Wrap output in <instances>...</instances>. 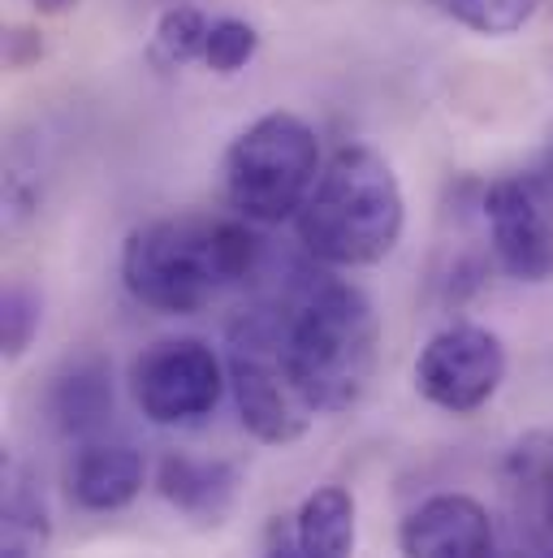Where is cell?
<instances>
[{
	"mask_svg": "<svg viewBox=\"0 0 553 558\" xmlns=\"http://www.w3.org/2000/svg\"><path fill=\"white\" fill-rule=\"evenodd\" d=\"M260 256L265 247L251 221L177 213L131 230L122 247V281L143 307L191 316L230 286L256 278Z\"/></svg>",
	"mask_w": 553,
	"mask_h": 558,
	"instance_id": "6da1fadb",
	"label": "cell"
},
{
	"mask_svg": "<svg viewBox=\"0 0 553 558\" xmlns=\"http://www.w3.org/2000/svg\"><path fill=\"white\" fill-rule=\"evenodd\" d=\"M276 303L285 320V360L307 403L324 416L359 408L381 360L372 299L355 281L307 269Z\"/></svg>",
	"mask_w": 553,
	"mask_h": 558,
	"instance_id": "7a4b0ae2",
	"label": "cell"
},
{
	"mask_svg": "<svg viewBox=\"0 0 553 558\" xmlns=\"http://www.w3.org/2000/svg\"><path fill=\"white\" fill-rule=\"evenodd\" d=\"M403 226H407L403 182L394 165L368 143L337 147L294 217L303 252L329 269L381 265L403 243Z\"/></svg>",
	"mask_w": 553,
	"mask_h": 558,
	"instance_id": "3957f363",
	"label": "cell"
},
{
	"mask_svg": "<svg viewBox=\"0 0 553 558\" xmlns=\"http://www.w3.org/2000/svg\"><path fill=\"white\" fill-rule=\"evenodd\" d=\"M225 368H230V395H234L238 420L256 441L290 446L311 428V420L320 416L290 373L285 320H281L276 299L273 303H251L230 320Z\"/></svg>",
	"mask_w": 553,
	"mask_h": 558,
	"instance_id": "277c9868",
	"label": "cell"
},
{
	"mask_svg": "<svg viewBox=\"0 0 553 558\" xmlns=\"http://www.w3.org/2000/svg\"><path fill=\"white\" fill-rule=\"evenodd\" d=\"M320 140L298 113L256 118L225 151V199L251 226H281L298 217L316 178Z\"/></svg>",
	"mask_w": 553,
	"mask_h": 558,
	"instance_id": "5b68a950",
	"label": "cell"
},
{
	"mask_svg": "<svg viewBox=\"0 0 553 558\" xmlns=\"http://www.w3.org/2000/svg\"><path fill=\"white\" fill-rule=\"evenodd\" d=\"M225 386L230 368L199 338H160L131 364V395L138 412L160 428L212 416Z\"/></svg>",
	"mask_w": 553,
	"mask_h": 558,
	"instance_id": "8992f818",
	"label": "cell"
},
{
	"mask_svg": "<svg viewBox=\"0 0 553 558\" xmlns=\"http://www.w3.org/2000/svg\"><path fill=\"white\" fill-rule=\"evenodd\" d=\"M506 381V347L484 325H450L432 333L415 360V390L450 416L480 412Z\"/></svg>",
	"mask_w": 553,
	"mask_h": 558,
	"instance_id": "52a82bcc",
	"label": "cell"
},
{
	"mask_svg": "<svg viewBox=\"0 0 553 558\" xmlns=\"http://www.w3.org/2000/svg\"><path fill=\"white\" fill-rule=\"evenodd\" d=\"M484 221L497 265L515 281L541 286L553 278V208L532 182V173H511L489 182Z\"/></svg>",
	"mask_w": 553,
	"mask_h": 558,
	"instance_id": "ba28073f",
	"label": "cell"
},
{
	"mask_svg": "<svg viewBox=\"0 0 553 558\" xmlns=\"http://www.w3.org/2000/svg\"><path fill=\"white\" fill-rule=\"evenodd\" d=\"M403 558H497V529L467 494H432L398 529Z\"/></svg>",
	"mask_w": 553,
	"mask_h": 558,
	"instance_id": "9c48e42d",
	"label": "cell"
},
{
	"mask_svg": "<svg viewBox=\"0 0 553 558\" xmlns=\"http://www.w3.org/2000/svg\"><path fill=\"white\" fill-rule=\"evenodd\" d=\"M147 481V463L131 441H109V437H91L74 450L70 468H65V489L74 498V507L109 515L131 507L143 494Z\"/></svg>",
	"mask_w": 553,
	"mask_h": 558,
	"instance_id": "30bf717a",
	"label": "cell"
},
{
	"mask_svg": "<svg viewBox=\"0 0 553 558\" xmlns=\"http://www.w3.org/2000/svg\"><path fill=\"white\" fill-rule=\"evenodd\" d=\"M238 468L225 459H191V454H164L156 472L160 498L182 511L195 524H221L238 498Z\"/></svg>",
	"mask_w": 553,
	"mask_h": 558,
	"instance_id": "8fae6325",
	"label": "cell"
},
{
	"mask_svg": "<svg viewBox=\"0 0 553 558\" xmlns=\"http://www.w3.org/2000/svg\"><path fill=\"white\" fill-rule=\"evenodd\" d=\"M48 416L65 437L91 441L113 420V368L100 355L70 360L48 390Z\"/></svg>",
	"mask_w": 553,
	"mask_h": 558,
	"instance_id": "7c38bea8",
	"label": "cell"
},
{
	"mask_svg": "<svg viewBox=\"0 0 553 558\" xmlns=\"http://www.w3.org/2000/svg\"><path fill=\"white\" fill-rule=\"evenodd\" d=\"M506 476V494L511 507L519 515V524L528 529V537L537 542V550L553 546V433L537 428L528 437H519L502 463Z\"/></svg>",
	"mask_w": 553,
	"mask_h": 558,
	"instance_id": "4fadbf2b",
	"label": "cell"
},
{
	"mask_svg": "<svg viewBox=\"0 0 553 558\" xmlns=\"http://www.w3.org/2000/svg\"><path fill=\"white\" fill-rule=\"evenodd\" d=\"M294 546L303 558H355V498L342 485H320L294 515Z\"/></svg>",
	"mask_w": 553,
	"mask_h": 558,
	"instance_id": "5bb4252c",
	"label": "cell"
},
{
	"mask_svg": "<svg viewBox=\"0 0 553 558\" xmlns=\"http://www.w3.org/2000/svg\"><path fill=\"white\" fill-rule=\"evenodd\" d=\"M52 537L48 502L22 463H4V511H0V558H44Z\"/></svg>",
	"mask_w": 553,
	"mask_h": 558,
	"instance_id": "9a60e30c",
	"label": "cell"
},
{
	"mask_svg": "<svg viewBox=\"0 0 553 558\" xmlns=\"http://www.w3.org/2000/svg\"><path fill=\"white\" fill-rule=\"evenodd\" d=\"M212 17L195 4H169L156 22L151 35V61L164 70H182L191 61H204V44H208Z\"/></svg>",
	"mask_w": 553,
	"mask_h": 558,
	"instance_id": "2e32d148",
	"label": "cell"
},
{
	"mask_svg": "<svg viewBox=\"0 0 553 558\" xmlns=\"http://www.w3.org/2000/svg\"><path fill=\"white\" fill-rule=\"evenodd\" d=\"M428 4L437 13H445L450 22L476 31V35L502 39V35L524 31L532 22V13H537L541 0H428Z\"/></svg>",
	"mask_w": 553,
	"mask_h": 558,
	"instance_id": "e0dca14e",
	"label": "cell"
},
{
	"mask_svg": "<svg viewBox=\"0 0 553 558\" xmlns=\"http://www.w3.org/2000/svg\"><path fill=\"white\" fill-rule=\"evenodd\" d=\"M260 52V31L243 17H212L208 44H204V65L212 74H238L247 61Z\"/></svg>",
	"mask_w": 553,
	"mask_h": 558,
	"instance_id": "ac0fdd59",
	"label": "cell"
},
{
	"mask_svg": "<svg viewBox=\"0 0 553 558\" xmlns=\"http://www.w3.org/2000/svg\"><path fill=\"white\" fill-rule=\"evenodd\" d=\"M39 320H44L39 294H35L26 281H13V286L4 290V299H0V347H4L9 360H17V355L35 342Z\"/></svg>",
	"mask_w": 553,
	"mask_h": 558,
	"instance_id": "d6986e66",
	"label": "cell"
},
{
	"mask_svg": "<svg viewBox=\"0 0 553 558\" xmlns=\"http://www.w3.org/2000/svg\"><path fill=\"white\" fill-rule=\"evenodd\" d=\"M39 57H44V39H39L35 31H26V26L9 31V39H4V61H9L13 70H26V65L39 61Z\"/></svg>",
	"mask_w": 553,
	"mask_h": 558,
	"instance_id": "ffe728a7",
	"label": "cell"
},
{
	"mask_svg": "<svg viewBox=\"0 0 553 558\" xmlns=\"http://www.w3.org/2000/svg\"><path fill=\"white\" fill-rule=\"evenodd\" d=\"M532 182L541 186V195L550 199V208H553V135H550V143H545V151H541V165H537Z\"/></svg>",
	"mask_w": 553,
	"mask_h": 558,
	"instance_id": "44dd1931",
	"label": "cell"
},
{
	"mask_svg": "<svg viewBox=\"0 0 553 558\" xmlns=\"http://www.w3.org/2000/svg\"><path fill=\"white\" fill-rule=\"evenodd\" d=\"M265 558H303L298 555V546H294V524H290V529H281V524H276L273 542H269V555Z\"/></svg>",
	"mask_w": 553,
	"mask_h": 558,
	"instance_id": "7402d4cb",
	"label": "cell"
},
{
	"mask_svg": "<svg viewBox=\"0 0 553 558\" xmlns=\"http://www.w3.org/2000/svg\"><path fill=\"white\" fill-rule=\"evenodd\" d=\"M39 13H48V17H61V13H70L78 0H30Z\"/></svg>",
	"mask_w": 553,
	"mask_h": 558,
	"instance_id": "603a6c76",
	"label": "cell"
},
{
	"mask_svg": "<svg viewBox=\"0 0 553 558\" xmlns=\"http://www.w3.org/2000/svg\"><path fill=\"white\" fill-rule=\"evenodd\" d=\"M545 558H553V546H550V550H545Z\"/></svg>",
	"mask_w": 553,
	"mask_h": 558,
	"instance_id": "cb8c5ba5",
	"label": "cell"
}]
</instances>
